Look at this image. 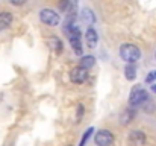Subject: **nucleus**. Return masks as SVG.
<instances>
[{"label": "nucleus", "instance_id": "f257e3e1", "mask_svg": "<svg viewBox=\"0 0 156 146\" xmlns=\"http://www.w3.org/2000/svg\"><path fill=\"white\" fill-rule=\"evenodd\" d=\"M118 53H120V58L126 61L127 64H135L141 58V49L132 43H123L118 49Z\"/></svg>", "mask_w": 156, "mask_h": 146}, {"label": "nucleus", "instance_id": "f03ea898", "mask_svg": "<svg viewBox=\"0 0 156 146\" xmlns=\"http://www.w3.org/2000/svg\"><path fill=\"white\" fill-rule=\"evenodd\" d=\"M149 102V93L144 87L141 85H135L132 90H130V95H129V107L132 108H140L143 105H146Z\"/></svg>", "mask_w": 156, "mask_h": 146}, {"label": "nucleus", "instance_id": "7ed1b4c3", "mask_svg": "<svg viewBox=\"0 0 156 146\" xmlns=\"http://www.w3.org/2000/svg\"><path fill=\"white\" fill-rule=\"evenodd\" d=\"M40 20H41V23H44L46 26H58L59 23H61V17H59V14L56 12V11H53L50 8H44V9H41L40 11Z\"/></svg>", "mask_w": 156, "mask_h": 146}, {"label": "nucleus", "instance_id": "20e7f679", "mask_svg": "<svg viewBox=\"0 0 156 146\" xmlns=\"http://www.w3.org/2000/svg\"><path fill=\"white\" fill-rule=\"evenodd\" d=\"M114 140H115V137H114V134L109 129H100L94 136V143H96V146H112Z\"/></svg>", "mask_w": 156, "mask_h": 146}, {"label": "nucleus", "instance_id": "39448f33", "mask_svg": "<svg viewBox=\"0 0 156 146\" xmlns=\"http://www.w3.org/2000/svg\"><path fill=\"white\" fill-rule=\"evenodd\" d=\"M87 79H88V70L83 69V67H80V66L74 67L70 72V81L73 84H77L79 85V84H83Z\"/></svg>", "mask_w": 156, "mask_h": 146}, {"label": "nucleus", "instance_id": "423d86ee", "mask_svg": "<svg viewBox=\"0 0 156 146\" xmlns=\"http://www.w3.org/2000/svg\"><path fill=\"white\" fill-rule=\"evenodd\" d=\"M85 43L88 49H96L97 47V43H99V34L94 28H88L87 32H85Z\"/></svg>", "mask_w": 156, "mask_h": 146}, {"label": "nucleus", "instance_id": "0eeeda50", "mask_svg": "<svg viewBox=\"0 0 156 146\" xmlns=\"http://www.w3.org/2000/svg\"><path fill=\"white\" fill-rule=\"evenodd\" d=\"M144 143H146V134L143 131L135 129L129 134V145L130 146H141Z\"/></svg>", "mask_w": 156, "mask_h": 146}, {"label": "nucleus", "instance_id": "6e6552de", "mask_svg": "<svg viewBox=\"0 0 156 146\" xmlns=\"http://www.w3.org/2000/svg\"><path fill=\"white\" fill-rule=\"evenodd\" d=\"M14 21V15L9 11H2L0 12V32L6 31Z\"/></svg>", "mask_w": 156, "mask_h": 146}, {"label": "nucleus", "instance_id": "1a4fd4ad", "mask_svg": "<svg viewBox=\"0 0 156 146\" xmlns=\"http://www.w3.org/2000/svg\"><path fill=\"white\" fill-rule=\"evenodd\" d=\"M49 47L52 49L55 53H62V50H64V44H62V41L59 40V37H56V35H50L49 37Z\"/></svg>", "mask_w": 156, "mask_h": 146}, {"label": "nucleus", "instance_id": "9d476101", "mask_svg": "<svg viewBox=\"0 0 156 146\" xmlns=\"http://www.w3.org/2000/svg\"><path fill=\"white\" fill-rule=\"evenodd\" d=\"M133 117H135V108L129 107V108H126V110L121 113V116H120V123H121V125H129V123L133 120Z\"/></svg>", "mask_w": 156, "mask_h": 146}, {"label": "nucleus", "instance_id": "9b49d317", "mask_svg": "<svg viewBox=\"0 0 156 146\" xmlns=\"http://www.w3.org/2000/svg\"><path fill=\"white\" fill-rule=\"evenodd\" d=\"M80 17H82V20H83L85 23H88V24H94V23H96V15H94V12H93L91 9H88V8H83V9H82Z\"/></svg>", "mask_w": 156, "mask_h": 146}, {"label": "nucleus", "instance_id": "f8f14e48", "mask_svg": "<svg viewBox=\"0 0 156 146\" xmlns=\"http://www.w3.org/2000/svg\"><path fill=\"white\" fill-rule=\"evenodd\" d=\"M124 78L127 81H135L136 79V67H135V64H126V67H124Z\"/></svg>", "mask_w": 156, "mask_h": 146}, {"label": "nucleus", "instance_id": "ddd939ff", "mask_svg": "<svg viewBox=\"0 0 156 146\" xmlns=\"http://www.w3.org/2000/svg\"><path fill=\"white\" fill-rule=\"evenodd\" d=\"M96 64V58L93 56V55H87V56H82L80 58V67H83V69H87V70H90L93 66Z\"/></svg>", "mask_w": 156, "mask_h": 146}, {"label": "nucleus", "instance_id": "4468645a", "mask_svg": "<svg viewBox=\"0 0 156 146\" xmlns=\"http://www.w3.org/2000/svg\"><path fill=\"white\" fill-rule=\"evenodd\" d=\"M68 41H70L71 49H73V52H74L76 55H82V53H83V49H82V41H80V38H71V40H68Z\"/></svg>", "mask_w": 156, "mask_h": 146}, {"label": "nucleus", "instance_id": "2eb2a0df", "mask_svg": "<svg viewBox=\"0 0 156 146\" xmlns=\"http://www.w3.org/2000/svg\"><path fill=\"white\" fill-rule=\"evenodd\" d=\"M94 133V128L93 126H90L85 133H83V136H82V139H80V143H79V146H85L87 145V142L90 140V137H91V134Z\"/></svg>", "mask_w": 156, "mask_h": 146}, {"label": "nucleus", "instance_id": "dca6fc26", "mask_svg": "<svg viewBox=\"0 0 156 146\" xmlns=\"http://www.w3.org/2000/svg\"><path fill=\"white\" fill-rule=\"evenodd\" d=\"M70 6H71V0H61L59 2V9L62 12H67L70 9Z\"/></svg>", "mask_w": 156, "mask_h": 146}, {"label": "nucleus", "instance_id": "f3484780", "mask_svg": "<svg viewBox=\"0 0 156 146\" xmlns=\"http://www.w3.org/2000/svg\"><path fill=\"white\" fill-rule=\"evenodd\" d=\"M156 81V70H152V72H149V75L146 76V82L147 84H153Z\"/></svg>", "mask_w": 156, "mask_h": 146}, {"label": "nucleus", "instance_id": "a211bd4d", "mask_svg": "<svg viewBox=\"0 0 156 146\" xmlns=\"http://www.w3.org/2000/svg\"><path fill=\"white\" fill-rule=\"evenodd\" d=\"M83 110H85V108H83V105H82V103H79V105H77V117H76V120H80V117L83 116Z\"/></svg>", "mask_w": 156, "mask_h": 146}, {"label": "nucleus", "instance_id": "6ab92c4d", "mask_svg": "<svg viewBox=\"0 0 156 146\" xmlns=\"http://www.w3.org/2000/svg\"><path fill=\"white\" fill-rule=\"evenodd\" d=\"M8 2H9L12 6H23L27 0H8Z\"/></svg>", "mask_w": 156, "mask_h": 146}, {"label": "nucleus", "instance_id": "aec40b11", "mask_svg": "<svg viewBox=\"0 0 156 146\" xmlns=\"http://www.w3.org/2000/svg\"><path fill=\"white\" fill-rule=\"evenodd\" d=\"M150 90H152V92H153V93L156 95V84H155V82H153V84L150 85Z\"/></svg>", "mask_w": 156, "mask_h": 146}, {"label": "nucleus", "instance_id": "412c9836", "mask_svg": "<svg viewBox=\"0 0 156 146\" xmlns=\"http://www.w3.org/2000/svg\"><path fill=\"white\" fill-rule=\"evenodd\" d=\"M155 59H156V50H155Z\"/></svg>", "mask_w": 156, "mask_h": 146}]
</instances>
